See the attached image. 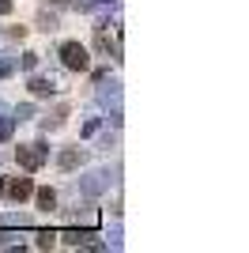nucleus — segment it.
<instances>
[{
    "label": "nucleus",
    "mask_w": 249,
    "mask_h": 253,
    "mask_svg": "<svg viewBox=\"0 0 249 253\" xmlns=\"http://www.w3.org/2000/svg\"><path fill=\"white\" fill-rule=\"evenodd\" d=\"M11 117H15V121H34V106H31V102H23Z\"/></svg>",
    "instance_id": "a211bd4d"
},
{
    "label": "nucleus",
    "mask_w": 249,
    "mask_h": 253,
    "mask_svg": "<svg viewBox=\"0 0 249 253\" xmlns=\"http://www.w3.org/2000/svg\"><path fill=\"white\" fill-rule=\"evenodd\" d=\"M11 132H15V117L0 110V144H8V140H11Z\"/></svg>",
    "instance_id": "9b49d317"
},
{
    "label": "nucleus",
    "mask_w": 249,
    "mask_h": 253,
    "mask_svg": "<svg viewBox=\"0 0 249 253\" xmlns=\"http://www.w3.org/2000/svg\"><path fill=\"white\" fill-rule=\"evenodd\" d=\"M68 114H72V106H68V102H61V106H57V110H53L49 117H45V121H42V132H57V128H61L64 121H68Z\"/></svg>",
    "instance_id": "1a4fd4ad"
},
{
    "label": "nucleus",
    "mask_w": 249,
    "mask_h": 253,
    "mask_svg": "<svg viewBox=\"0 0 249 253\" xmlns=\"http://www.w3.org/2000/svg\"><path fill=\"white\" fill-rule=\"evenodd\" d=\"M15 163H19L27 174L42 170L45 163H49V144H45V140H31V144H19V148H15Z\"/></svg>",
    "instance_id": "f03ea898"
},
{
    "label": "nucleus",
    "mask_w": 249,
    "mask_h": 253,
    "mask_svg": "<svg viewBox=\"0 0 249 253\" xmlns=\"http://www.w3.org/2000/svg\"><path fill=\"white\" fill-rule=\"evenodd\" d=\"M15 64H19L23 72H34V68H38V53H31V49H27V53H23V57H19Z\"/></svg>",
    "instance_id": "2eb2a0df"
},
{
    "label": "nucleus",
    "mask_w": 249,
    "mask_h": 253,
    "mask_svg": "<svg viewBox=\"0 0 249 253\" xmlns=\"http://www.w3.org/2000/svg\"><path fill=\"white\" fill-rule=\"evenodd\" d=\"M38 31H42V34H57V31H61V23H57V15H49V11H42V15H38Z\"/></svg>",
    "instance_id": "f8f14e48"
},
{
    "label": "nucleus",
    "mask_w": 249,
    "mask_h": 253,
    "mask_svg": "<svg viewBox=\"0 0 249 253\" xmlns=\"http://www.w3.org/2000/svg\"><path fill=\"white\" fill-rule=\"evenodd\" d=\"M15 11V0H0V15H11Z\"/></svg>",
    "instance_id": "aec40b11"
},
{
    "label": "nucleus",
    "mask_w": 249,
    "mask_h": 253,
    "mask_svg": "<svg viewBox=\"0 0 249 253\" xmlns=\"http://www.w3.org/2000/svg\"><path fill=\"white\" fill-rule=\"evenodd\" d=\"M11 72H15V57H8V53H0V80H8Z\"/></svg>",
    "instance_id": "f3484780"
},
{
    "label": "nucleus",
    "mask_w": 249,
    "mask_h": 253,
    "mask_svg": "<svg viewBox=\"0 0 249 253\" xmlns=\"http://www.w3.org/2000/svg\"><path fill=\"white\" fill-rule=\"evenodd\" d=\"M0 223H4V227H27V223H31V219H27L23 211H8V215H4V219H0Z\"/></svg>",
    "instance_id": "dca6fc26"
},
{
    "label": "nucleus",
    "mask_w": 249,
    "mask_h": 253,
    "mask_svg": "<svg viewBox=\"0 0 249 253\" xmlns=\"http://www.w3.org/2000/svg\"><path fill=\"white\" fill-rule=\"evenodd\" d=\"M27 91H31V98H53L61 91V84L49 80V76H31V80H27Z\"/></svg>",
    "instance_id": "423d86ee"
},
{
    "label": "nucleus",
    "mask_w": 249,
    "mask_h": 253,
    "mask_svg": "<svg viewBox=\"0 0 249 253\" xmlns=\"http://www.w3.org/2000/svg\"><path fill=\"white\" fill-rule=\"evenodd\" d=\"M117 38H121V34H117ZM117 38H110V34H106V27H94V53H98V57H114V61H121V42H117Z\"/></svg>",
    "instance_id": "20e7f679"
},
{
    "label": "nucleus",
    "mask_w": 249,
    "mask_h": 253,
    "mask_svg": "<svg viewBox=\"0 0 249 253\" xmlns=\"http://www.w3.org/2000/svg\"><path fill=\"white\" fill-rule=\"evenodd\" d=\"M4 185H8V178H0V197H4Z\"/></svg>",
    "instance_id": "4be33fe9"
},
{
    "label": "nucleus",
    "mask_w": 249,
    "mask_h": 253,
    "mask_svg": "<svg viewBox=\"0 0 249 253\" xmlns=\"http://www.w3.org/2000/svg\"><path fill=\"white\" fill-rule=\"evenodd\" d=\"M45 4H57V8H61V4H68V0H45Z\"/></svg>",
    "instance_id": "412c9836"
},
{
    "label": "nucleus",
    "mask_w": 249,
    "mask_h": 253,
    "mask_svg": "<svg viewBox=\"0 0 249 253\" xmlns=\"http://www.w3.org/2000/svg\"><path fill=\"white\" fill-rule=\"evenodd\" d=\"M57 57H61V64L68 68V72H91V49H87L83 42H76V38L61 42Z\"/></svg>",
    "instance_id": "f257e3e1"
},
{
    "label": "nucleus",
    "mask_w": 249,
    "mask_h": 253,
    "mask_svg": "<svg viewBox=\"0 0 249 253\" xmlns=\"http://www.w3.org/2000/svg\"><path fill=\"white\" fill-rule=\"evenodd\" d=\"M76 219H83V223H98V208L91 204V197L83 204H76Z\"/></svg>",
    "instance_id": "9d476101"
},
{
    "label": "nucleus",
    "mask_w": 249,
    "mask_h": 253,
    "mask_svg": "<svg viewBox=\"0 0 249 253\" xmlns=\"http://www.w3.org/2000/svg\"><path fill=\"white\" fill-rule=\"evenodd\" d=\"M31 193H34V181H31V178H11L8 185H4V197H8L11 204L31 201Z\"/></svg>",
    "instance_id": "39448f33"
},
{
    "label": "nucleus",
    "mask_w": 249,
    "mask_h": 253,
    "mask_svg": "<svg viewBox=\"0 0 249 253\" xmlns=\"http://www.w3.org/2000/svg\"><path fill=\"white\" fill-rule=\"evenodd\" d=\"M83 163H87V148H80V144H76V148H64L61 155H57V167H61L64 174H72V170H80Z\"/></svg>",
    "instance_id": "0eeeda50"
},
{
    "label": "nucleus",
    "mask_w": 249,
    "mask_h": 253,
    "mask_svg": "<svg viewBox=\"0 0 249 253\" xmlns=\"http://www.w3.org/2000/svg\"><path fill=\"white\" fill-rule=\"evenodd\" d=\"M98 128H102V117H87V121H83V128H80V136L87 140V136H94Z\"/></svg>",
    "instance_id": "4468645a"
},
{
    "label": "nucleus",
    "mask_w": 249,
    "mask_h": 253,
    "mask_svg": "<svg viewBox=\"0 0 249 253\" xmlns=\"http://www.w3.org/2000/svg\"><path fill=\"white\" fill-rule=\"evenodd\" d=\"M0 38H4V31H0Z\"/></svg>",
    "instance_id": "5701e85b"
},
{
    "label": "nucleus",
    "mask_w": 249,
    "mask_h": 253,
    "mask_svg": "<svg viewBox=\"0 0 249 253\" xmlns=\"http://www.w3.org/2000/svg\"><path fill=\"white\" fill-rule=\"evenodd\" d=\"M34 204H38V211H45V215H49V211H57V189H49V185H34Z\"/></svg>",
    "instance_id": "6e6552de"
},
{
    "label": "nucleus",
    "mask_w": 249,
    "mask_h": 253,
    "mask_svg": "<svg viewBox=\"0 0 249 253\" xmlns=\"http://www.w3.org/2000/svg\"><path fill=\"white\" fill-rule=\"evenodd\" d=\"M110 185H114V174H110V170L106 167H98V170H87V174H83L80 178V193L83 197H102V193H110Z\"/></svg>",
    "instance_id": "7ed1b4c3"
},
{
    "label": "nucleus",
    "mask_w": 249,
    "mask_h": 253,
    "mask_svg": "<svg viewBox=\"0 0 249 253\" xmlns=\"http://www.w3.org/2000/svg\"><path fill=\"white\" fill-rule=\"evenodd\" d=\"M8 38H15V42H23V38H27V27H11V31H8Z\"/></svg>",
    "instance_id": "6ab92c4d"
},
{
    "label": "nucleus",
    "mask_w": 249,
    "mask_h": 253,
    "mask_svg": "<svg viewBox=\"0 0 249 253\" xmlns=\"http://www.w3.org/2000/svg\"><path fill=\"white\" fill-rule=\"evenodd\" d=\"M34 246H38V250H53V246H57V231H38Z\"/></svg>",
    "instance_id": "ddd939ff"
}]
</instances>
